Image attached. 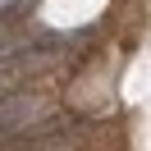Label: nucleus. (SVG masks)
<instances>
[{
  "mask_svg": "<svg viewBox=\"0 0 151 151\" xmlns=\"http://www.w3.org/2000/svg\"><path fill=\"white\" fill-rule=\"evenodd\" d=\"M32 114H46L41 96H9V101H0V133H23Z\"/></svg>",
  "mask_w": 151,
  "mask_h": 151,
  "instance_id": "obj_1",
  "label": "nucleus"
}]
</instances>
